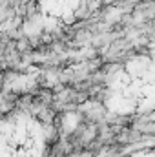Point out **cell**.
<instances>
[{
	"mask_svg": "<svg viewBox=\"0 0 155 157\" xmlns=\"http://www.w3.org/2000/svg\"><path fill=\"white\" fill-rule=\"evenodd\" d=\"M104 93V104L115 115H137L155 108V49L115 66Z\"/></svg>",
	"mask_w": 155,
	"mask_h": 157,
	"instance_id": "cell-1",
	"label": "cell"
},
{
	"mask_svg": "<svg viewBox=\"0 0 155 157\" xmlns=\"http://www.w3.org/2000/svg\"><path fill=\"white\" fill-rule=\"evenodd\" d=\"M124 157H155V146H152V148H141V150L130 152L128 155H124Z\"/></svg>",
	"mask_w": 155,
	"mask_h": 157,
	"instance_id": "cell-3",
	"label": "cell"
},
{
	"mask_svg": "<svg viewBox=\"0 0 155 157\" xmlns=\"http://www.w3.org/2000/svg\"><path fill=\"white\" fill-rule=\"evenodd\" d=\"M46 132L37 117L13 112L2 121L0 157H44Z\"/></svg>",
	"mask_w": 155,
	"mask_h": 157,
	"instance_id": "cell-2",
	"label": "cell"
}]
</instances>
